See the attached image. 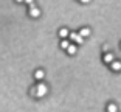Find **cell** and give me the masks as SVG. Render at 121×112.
I'll list each match as a JSON object with an SVG mask.
<instances>
[{
	"label": "cell",
	"mask_w": 121,
	"mask_h": 112,
	"mask_svg": "<svg viewBox=\"0 0 121 112\" xmlns=\"http://www.w3.org/2000/svg\"><path fill=\"white\" fill-rule=\"evenodd\" d=\"M36 92H37V97H43V95H47V92H48V87L45 86L43 83L37 84V87H36Z\"/></svg>",
	"instance_id": "1"
},
{
	"label": "cell",
	"mask_w": 121,
	"mask_h": 112,
	"mask_svg": "<svg viewBox=\"0 0 121 112\" xmlns=\"http://www.w3.org/2000/svg\"><path fill=\"white\" fill-rule=\"evenodd\" d=\"M70 39L75 40L76 44H82V42H84V37L79 36V33H70Z\"/></svg>",
	"instance_id": "2"
},
{
	"label": "cell",
	"mask_w": 121,
	"mask_h": 112,
	"mask_svg": "<svg viewBox=\"0 0 121 112\" xmlns=\"http://www.w3.org/2000/svg\"><path fill=\"white\" fill-rule=\"evenodd\" d=\"M30 16H31V17H39L40 16V9L36 8V6H33L31 9H30Z\"/></svg>",
	"instance_id": "3"
},
{
	"label": "cell",
	"mask_w": 121,
	"mask_h": 112,
	"mask_svg": "<svg viewBox=\"0 0 121 112\" xmlns=\"http://www.w3.org/2000/svg\"><path fill=\"white\" fill-rule=\"evenodd\" d=\"M43 76H45V72H43L42 69H39V70H36V73H34V78L36 80H43Z\"/></svg>",
	"instance_id": "4"
},
{
	"label": "cell",
	"mask_w": 121,
	"mask_h": 112,
	"mask_svg": "<svg viewBox=\"0 0 121 112\" xmlns=\"http://www.w3.org/2000/svg\"><path fill=\"white\" fill-rule=\"evenodd\" d=\"M104 62H106V64H112V62H113V54L112 53H106L104 54Z\"/></svg>",
	"instance_id": "5"
},
{
	"label": "cell",
	"mask_w": 121,
	"mask_h": 112,
	"mask_svg": "<svg viewBox=\"0 0 121 112\" xmlns=\"http://www.w3.org/2000/svg\"><path fill=\"white\" fill-rule=\"evenodd\" d=\"M79 36H81V37H87V36H90V28H82L81 31H79Z\"/></svg>",
	"instance_id": "6"
},
{
	"label": "cell",
	"mask_w": 121,
	"mask_h": 112,
	"mask_svg": "<svg viewBox=\"0 0 121 112\" xmlns=\"http://www.w3.org/2000/svg\"><path fill=\"white\" fill-rule=\"evenodd\" d=\"M110 67H112V70H121V62L120 61H113L110 64Z\"/></svg>",
	"instance_id": "7"
},
{
	"label": "cell",
	"mask_w": 121,
	"mask_h": 112,
	"mask_svg": "<svg viewBox=\"0 0 121 112\" xmlns=\"http://www.w3.org/2000/svg\"><path fill=\"white\" fill-rule=\"evenodd\" d=\"M59 36L65 39L67 36H70V33H68V30H67V28H60V30H59Z\"/></svg>",
	"instance_id": "8"
},
{
	"label": "cell",
	"mask_w": 121,
	"mask_h": 112,
	"mask_svg": "<svg viewBox=\"0 0 121 112\" xmlns=\"http://www.w3.org/2000/svg\"><path fill=\"white\" fill-rule=\"evenodd\" d=\"M76 50H78V47H76L75 44H71L70 47H68V50H67V53H68V54H75V53H76Z\"/></svg>",
	"instance_id": "9"
},
{
	"label": "cell",
	"mask_w": 121,
	"mask_h": 112,
	"mask_svg": "<svg viewBox=\"0 0 121 112\" xmlns=\"http://www.w3.org/2000/svg\"><path fill=\"white\" fill-rule=\"evenodd\" d=\"M107 112H118V108H117V104L110 103V104L107 106Z\"/></svg>",
	"instance_id": "10"
},
{
	"label": "cell",
	"mask_w": 121,
	"mask_h": 112,
	"mask_svg": "<svg viewBox=\"0 0 121 112\" xmlns=\"http://www.w3.org/2000/svg\"><path fill=\"white\" fill-rule=\"evenodd\" d=\"M70 45H71V44L68 42L67 39H64L62 42H60V48H64V50H68V47H70Z\"/></svg>",
	"instance_id": "11"
}]
</instances>
